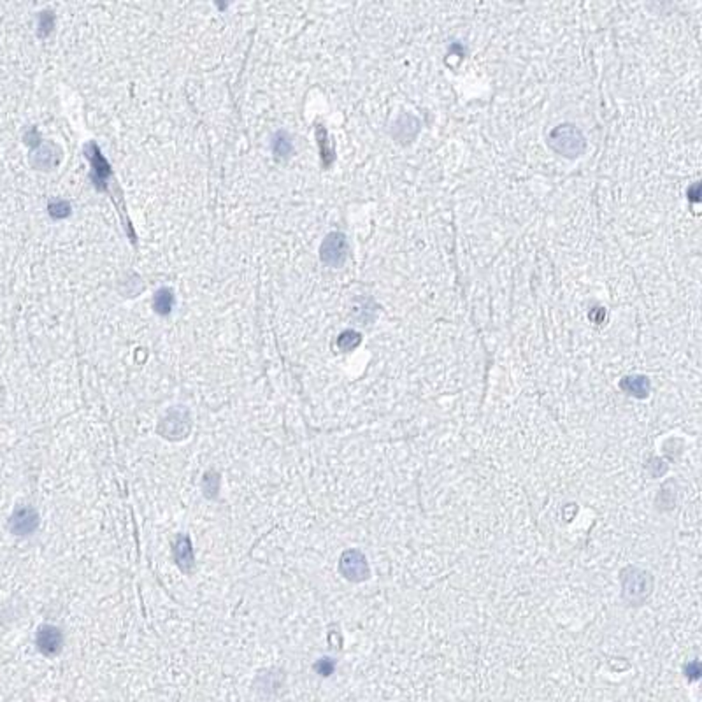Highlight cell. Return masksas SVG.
<instances>
[{
  "label": "cell",
  "mask_w": 702,
  "mask_h": 702,
  "mask_svg": "<svg viewBox=\"0 0 702 702\" xmlns=\"http://www.w3.org/2000/svg\"><path fill=\"white\" fill-rule=\"evenodd\" d=\"M358 342H360V335H358L357 332L348 331L339 337V348L344 349V351H349V349L357 348Z\"/></svg>",
  "instance_id": "obj_11"
},
{
  "label": "cell",
  "mask_w": 702,
  "mask_h": 702,
  "mask_svg": "<svg viewBox=\"0 0 702 702\" xmlns=\"http://www.w3.org/2000/svg\"><path fill=\"white\" fill-rule=\"evenodd\" d=\"M39 527L37 511L30 506L18 507L9 518V530L18 537H26L34 534Z\"/></svg>",
  "instance_id": "obj_5"
},
{
  "label": "cell",
  "mask_w": 702,
  "mask_h": 702,
  "mask_svg": "<svg viewBox=\"0 0 702 702\" xmlns=\"http://www.w3.org/2000/svg\"><path fill=\"white\" fill-rule=\"evenodd\" d=\"M335 665H334V660H331V658H322V660L316 662L315 665V671L318 672L319 676H331L332 672H334Z\"/></svg>",
  "instance_id": "obj_13"
},
{
  "label": "cell",
  "mask_w": 702,
  "mask_h": 702,
  "mask_svg": "<svg viewBox=\"0 0 702 702\" xmlns=\"http://www.w3.org/2000/svg\"><path fill=\"white\" fill-rule=\"evenodd\" d=\"M155 308L158 313H169L173 308V293L169 290H160L155 299Z\"/></svg>",
  "instance_id": "obj_10"
},
{
  "label": "cell",
  "mask_w": 702,
  "mask_h": 702,
  "mask_svg": "<svg viewBox=\"0 0 702 702\" xmlns=\"http://www.w3.org/2000/svg\"><path fill=\"white\" fill-rule=\"evenodd\" d=\"M620 388L635 398H646L650 394V380L639 374L625 376L624 380L620 381Z\"/></svg>",
  "instance_id": "obj_9"
},
{
  "label": "cell",
  "mask_w": 702,
  "mask_h": 702,
  "mask_svg": "<svg viewBox=\"0 0 702 702\" xmlns=\"http://www.w3.org/2000/svg\"><path fill=\"white\" fill-rule=\"evenodd\" d=\"M622 597L629 606H641L653 592V576L641 567H625L620 572Z\"/></svg>",
  "instance_id": "obj_1"
},
{
  "label": "cell",
  "mask_w": 702,
  "mask_h": 702,
  "mask_svg": "<svg viewBox=\"0 0 702 702\" xmlns=\"http://www.w3.org/2000/svg\"><path fill=\"white\" fill-rule=\"evenodd\" d=\"M218 480H220V476L216 477V480H214V481L211 480V471L206 474V476H204V490H206L207 497H214V495H216V492H218V486H220Z\"/></svg>",
  "instance_id": "obj_14"
},
{
  "label": "cell",
  "mask_w": 702,
  "mask_h": 702,
  "mask_svg": "<svg viewBox=\"0 0 702 702\" xmlns=\"http://www.w3.org/2000/svg\"><path fill=\"white\" fill-rule=\"evenodd\" d=\"M339 571L348 581L353 583L365 581L371 576L367 559L360 550H346L339 559Z\"/></svg>",
  "instance_id": "obj_4"
},
{
  "label": "cell",
  "mask_w": 702,
  "mask_h": 702,
  "mask_svg": "<svg viewBox=\"0 0 702 702\" xmlns=\"http://www.w3.org/2000/svg\"><path fill=\"white\" fill-rule=\"evenodd\" d=\"M348 255V245H346V237L342 234H331L327 239L323 240L322 245V260L332 267L342 265Z\"/></svg>",
  "instance_id": "obj_6"
},
{
  "label": "cell",
  "mask_w": 702,
  "mask_h": 702,
  "mask_svg": "<svg viewBox=\"0 0 702 702\" xmlns=\"http://www.w3.org/2000/svg\"><path fill=\"white\" fill-rule=\"evenodd\" d=\"M550 146L563 157L574 158L585 151V137L574 125H560L550 134Z\"/></svg>",
  "instance_id": "obj_2"
},
{
  "label": "cell",
  "mask_w": 702,
  "mask_h": 702,
  "mask_svg": "<svg viewBox=\"0 0 702 702\" xmlns=\"http://www.w3.org/2000/svg\"><path fill=\"white\" fill-rule=\"evenodd\" d=\"M174 559H176L177 567H179L183 572H192L193 563H195V559H193V548L190 537L184 536V534H179L174 541Z\"/></svg>",
  "instance_id": "obj_8"
},
{
  "label": "cell",
  "mask_w": 702,
  "mask_h": 702,
  "mask_svg": "<svg viewBox=\"0 0 702 702\" xmlns=\"http://www.w3.org/2000/svg\"><path fill=\"white\" fill-rule=\"evenodd\" d=\"M190 428H192V420H190L188 411L184 407H174L166 414V418H161L158 434L169 441H181L188 436Z\"/></svg>",
  "instance_id": "obj_3"
},
{
  "label": "cell",
  "mask_w": 702,
  "mask_h": 702,
  "mask_svg": "<svg viewBox=\"0 0 702 702\" xmlns=\"http://www.w3.org/2000/svg\"><path fill=\"white\" fill-rule=\"evenodd\" d=\"M292 151V143L288 141V137L285 134H278L274 139V153L279 155V157H286Z\"/></svg>",
  "instance_id": "obj_12"
},
{
  "label": "cell",
  "mask_w": 702,
  "mask_h": 702,
  "mask_svg": "<svg viewBox=\"0 0 702 702\" xmlns=\"http://www.w3.org/2000/svg\"><path fill=\"white\" fill-rule=\"evenodd\" d=\"M35 644H37V650L42 655L53 657V655L60 653V650L64 648V635H62L60 629L53 627V625H42L37 631Z\"/></svg>",
  "instance_id": "obj_7"
}]
</instances>
